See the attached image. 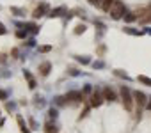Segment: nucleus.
I'll return each mask as SVG.
<instances>
[{
    "instance_id": "obj_1",
    "label": "nucleus",
    "mask_w": 151,
    "mask_h": 133,
    "mask_svg": "<svg viewBox=\"0 0 151 133\" xmlns=\"http://www.w3.org/2000/svg\"><path fill=\"white\" fill-rule=\"evenodd\" d=\"M121 98H123V105L126 110H132L133 108V99H132V92L128 87H121Z\"/></svg>"
},
{
    "instance_id": "obj_2",
    "label": "nucleus",
    "mask_w": 151,
    "mask_h": 133,
    "mask_svg": "<svg viewBox=\"0 0 151 133\" xmlns=\"http://www.w3.org/2000/svg\"><path fill=\"white\" fill-rule=\"evenodd\" d=\"M110 14H112L114 20H119V18L124 14V6L119 2V0H116V2H114V6H112V9H110Z\"/></svg>"
},
{
    "instance_id": "obj_3",
    "label": "nucleus",
    "mask_w": 151,
    "mask_h": 133,
    "mask_svg": "<svg viewBox=\"0 0 151 133\" xmlns=\"http://www.w3.org/2000/svg\"><path fill=\"white\" fill-rule=\"evenodd\" d=\"M133 98H135V101H137V105H139V112H137V114H139V117H140L142 108H146V103H147V101H146V96H144L142 92H139V91H137V92L133 94Z\"/></svg>"
},
{
    "instance_id": "obj_4",
    "label": "nucleus",
    "mask_w": 151,
    "mask_h": 133,
    "mask_svg": "<svg viewBox=\"0 0 151 133\" xmlns=\"http://www.w3.org/2000/svg\"><path fill=\"white\" fill-rule=\"evenodd\" d=\"M103 92H100V91H93V94H91V106H100L101 103H103Z\"/></svg>"
},
{
    "instance_id": "obj_5",
    "label": "nucleus",
    "mask_w": 151,
    "mask_h": 133,
    "mask_svg": "<svg viewBox=\"0 0 151 133\" xmlns=\"http://www.w3.org/2000/svg\"><path fill=\"white\" fill-rule=\"evenodd\" d=\"M101 92H103V98H105L107 101H114V99H116V92L112 91L110 87H105Z\"/></svg>"
},
{
    "instance_id": "obj_6",
    "label": "nucleus",
    "mask_w": 151,
    "mask_h": 133,
    "mask_svg": "<svg viewBox=\"0 0 151 133\" xmlns=\"http://www.w3.org/2000/svg\"><path fill=\"white\" fill-rule=\"evenodd\" d=\"M50 68H52V64H50V62H43V64L39 66V73H41V76H46V75L50 73Z\"/></svg>"
},
{
    "instance_id": "obj_7",
    "label": "nucleus",
    "mask_w": 151,
    "mask_h": 133,
    "mask_svg": "<svg viewBox=\"0 0 151 133\" xmlns=\"http://www.w3.org/2000/svg\"><path fill=\"white\" fill-rule=\"evenodd\" d=\"M114 2H116V0H105V2L101 4V9H103V11H110L112 6H114Z\"/></svg>"
},
{
    "instance_id": "obj_8",
    "label": "nucleus",
    "mask_w": 151,
    "mask_h": 133,
    "mask_svg": "<svg viewBox=\"0 0 151 133\" xmlns=\"http://www.w3.org/2000/svg\"><path fill=\"white\" fill-rule=\"evenodd\" d=\"M18 126H20V130H21V133H30V131L27 130V126H25V123H23V119H21L20 116H18Z\"/></svg>"
},
{
    "instance_id": "obj_9",
    "label": "nucleus",
    "mask_w": 151,
    "mask_h": 133,
    "mask_svg": "<svg viewBox=\"0 0 151 133\" xmlns=\"http://www.w3.org/2000/svg\"><path fill=\"white\" fill-rule=\"evenodd\" d=\"M45 9H46V6H41V7H37V9L34 11V16H36V18H41V16H43V13H45Z\"/></svg>"
},
{
    "instance_id": "obj_10",
    "label": "nucleus",
    "mask_w": 151,
    "mask_h": 133,
    "mask_svg": "<svg viewBox=\"0 0 151 133\" xmlns=\"http://www.w3.org/2000/svg\"><path fill=\"white\" fill-rule=\"evenodd\" d=\"M25 78L29 80V87H30V89H34V87H36V82H34V78L30 76V73H27V71H25Z\"/></svg>"
},
{
    "instance_id": "obj_11",
    "label": "nucleus",
    "mask_w": 151,
    "mask_h": 133,
    "mask_svg": "<svg viewBox=\"0 0 151 133\" xmlns=\"http://www.w3.org/2000/svg\"><path fill=\"white\" fill-rule=\"evenodd\" d=\"M139 82H140V83H146V85L151 87V78H147V76H142V75H140V76H139Z\"/></svg>"
},
{
    "instance_id": "obj_12",
    "label": "nucleus",
    "mask_w": 151,
    "mask_h": 133,
    "mask_svg": "<svg viewBox=\"0 0 151 133\" xmlns=\"http://www.w3.org/2000/svg\"><path fill=\"white\" fill-rule=\"evenodd\" d=\"M135 18H137V16H135L133 13H126V16H124V20H126V21H133Z\"/></svg>"
},
{
    "instance_id": "obj_13",
    "label": "nucleus",
    "mask_w": 151,
    "mask_h": 133,
    "mask_svg": "<svg viewBox=\"0 0 151 133\" xmlns=\"http://www.w3.org/2000/svg\"><path fill=\"white\" fill-rule=\"evenodd\" d=\"M46 133H57V130H55V126H52V124H46V130H45Z\"/></svg>"
},
{
    "instance_id": "obj_14",
    "label": "nucleus",
    "mask_w": 151,
    "mask_h": 133,
    "mask_svg": "<svg viewBox=\"0 0 151 133\" xmlns=\"http://www.w3.org/2000/svg\"><path fill=\"white\" fill-rule=\"evenodd\" d=\"M84 30H85V25H78V27L75 29V34H82Z\"/></svg>"
},
{
    "instance_id": "obj_15",
    "label": "nucleus",
    "mask_w": 151,
    "mask_h": 133,
    "mask_svg": "<svg viewBox=\"0 0 151 133\" xmlns=\"http://www.w3.org/2000/svg\"><path fill=\"white\" fill-rule=\"evenodd\" d=\"M16 36H18V37H25V36H27V30H25V32H23V30H18Z\"/></svg>"
},
{
    "instance_id": "obj_16",
    "label": "nucleus",
    "mask_w": 151,
    "mask_h": 133,
    "mask_svg": "<svg viewBox=\"0 0 151 133\" xmlns=\"http://www.w3.org/2000/svg\"><path fill=\"white\" fill-rule=\"evenodd\" d=\"M50 50H52V46H43V48H41L43 53H46V52H50Z\"/></svg>"
},
{
    "instance_id": "obj_17",
    "label": "nucleus",
    "mask_w": 151,
    "mask_h": 133,
    "mask_svg": "<svg viewBox=\"0 0 151 133\" xmlns=\"http://www.w3.org/2000/svg\"><path fill=\"white\" fill-rule=\"evenodd\" d=\"M6 96H7V94H6L4 91H0V99H6Z\"/></svg>"
},
{
    "instance_id": "obj_18",
    "label": "nucleus",
    "mask_w": 151,
    "mask_h": 133,
    "mask_svg": "<svg viewBox=\"0 0 151 133\" xmlns=\"http://www.w3.org/2000/svg\"><path fill=\"white\" fill-rule=\"evenodd\" d=\"M146 108H147V110H151V98H149V101L146 103Z\"/></svg>"
},
{
    "instance_id": "obj_19",
    "label": "nucleus",
    "mask_w": 151,
    "mask_h": 133,
    "mask_svg": "<svg viewBox=\"0 0 151 133\" xmlns=\"http://www.w3.org/2000/svg\"><path fill=\"white\" fill-rule=\"evenodd\" d=\"M4 60H6V55H4V53H0V62H4Z\"/></svg>"
},
{
    "instance_id": "obj_20",
    "label": "nucleus",
    "mask_w": 151,
    "mask_h": 133,
    "mask_svg": "<svg viewBox=\"0 0 151 133\" xmlns=\"http://www.w3.org/2000/svg\"><path fill=\"white\" fill-rule=\"evenodd\" d=\"M0 34H6V29H4V25H0Z\"/></svg>"
}]
</instances>
